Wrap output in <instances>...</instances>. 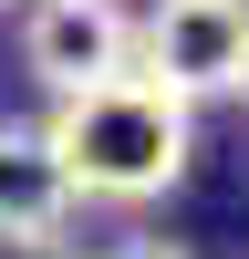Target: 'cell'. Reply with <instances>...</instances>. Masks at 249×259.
<instances>
[{
  "mask_svg": "<svg viewBox=\"0 0 249 259\" xmlns=\"http://www.w3.org/2000/svg\"><path fill=\"white\" fill-rule=\"evenodd\" d=\"M21 73L52 104L83 94V83H114V73H135V21H124L114 0H31V21H21Z\"/></svg>",
  "mask_w": 249,
  "mask_h": 259,
  "instance_id": "cell-3",
  "label": "cell"
},
{
  "mask_svg": "<svg viewBox=\"0 0 249 259\" xmlns=\"http://www.w3.org/2000/svg\"><path fill=\"white\" fill-rule=\"evenodd\" d=\"M135 73L177 104H218L249 83V0H156L135 21Z\"/></svg>",
  "mask_w": 249,
  "mask_h": 259,
  "instance_id": "cell-2",
  "label": "cell"
},
{
  "mask_svg": "<svg viewBox=\"0 0 249 259\" xmlns=\"http://www.w3.org/2000/svg\"><path fill=\"white\" fill-rule=\"evenodd\" d=\"M94 259H187L177 239H114V249H94Z\"/></svg>",
  "mask_w": 249,
  "mask_h": 259,
  "instance_id": "cell-5",
  "label": "cell"
},
{
  "mask_svg": "<svg viewBox=\"0 0 249 259\" xmlns=\"http://www.w3.org/2000/svg\"><path fill=\"white\" fill-rule=\"evenodd\" d=\"M42 135H52L73 197L145 207V197H166V187L187 177V156H197V104H177L166 83H145V73H114V83L62 94Z\"/></svg>",
  "mask_w": 249,
  "mask_h": 259,
  "instance_id": "cell-1",
  "label": "cell"
},
{
  "mask_svg": "<svg viewBox=\"0 0 249 259\" xmlns=\"http://www.w3.org/2000/svg\"><path fill=\"white\" fill-rule=\"evenodd\" d=\"M239 94H249V83H239Z\"/></svg>",
  "mask_w": 249,
  "mask_h": 259,
  "instance_id": "cell-6",
  "label": "cell"
},
{
  "mask_svg": "<svg viewBox=\"0 0 249 259\" xmlns=\"http://www.w3.org/2000/svg\"><path fill=\"white\" fill-rule=\"evenodd\" d=\"M73 177H62L42 124H0V249H52L73 228Z\"/></svg>",
  "mask_w": 249,
  "mask_h": 259,
  "instance_id": "cell-4",
  "label": "cell"
}]
</instances>
